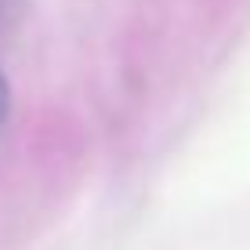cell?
<instances>
[{
  "instance_id": "1",
  "label": "cell",
  "mask_w": 250,
  "mask_h": 250,
  "mask_svg": "<svg viewBox=\"0 0 250 250\" xmlns=\"http://www.w3.org/2000/svg\"><path fill=\"white\" fill-rule=\"evenodd\" d=\"M4 113H7V83L0 76V120H4Z\"/></svg>"
}]
</instances>
